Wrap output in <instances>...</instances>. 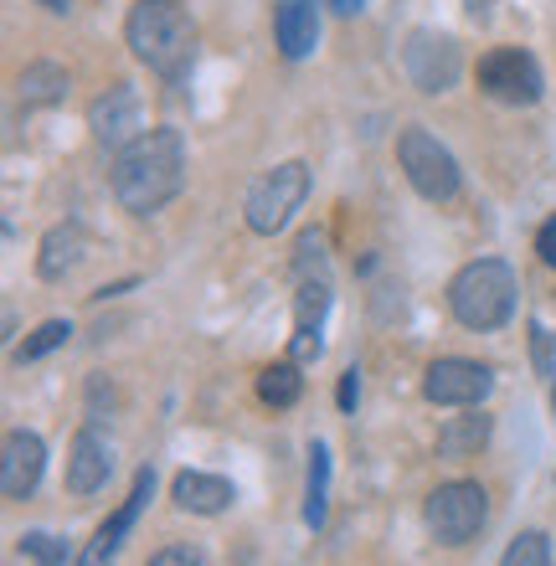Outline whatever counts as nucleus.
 I'll return each instance as SVG.
<instances>
[{
    "label": "nucleus",
    "mask_w": 556,
    "mask_h": 566,
    "mask_svg": "<svg viewBox=\"0 0 556 566\" xmlns=\"http://www.w3.org/2000/svg\"><path fill=\"white\" fill-rule=\"evenodd\" d=\"M397 165H402L407 186H412L422 201H453L459 186H464L449 145H438V135H428L422 124H407L402 135H397Z\"/></svg>",
    "instance_id": "6"
},
{
    "label": "nucleus",
    "mask_w": 556,
    "mask_h": 566,
    "mask_svg": "<svg viewBox=\"0 0 556 566\" xmlns=\"http://www.w3.org/2000/svg\"><path fill=\"white\" fill-rule=\"evenodd\" d=\"M536 253H542L546 269H556V217H546L542 232H536Z\"/></svg>",
    "instance_id": "28"
},
{
    "label": "nucleus",
    "mask_w": 556,
    "mask_h": 566,
    "mask_svg": "<svg viewBox=\"0 0 556 566\" xmlns=\"http://www.w3.org/2000/svg\"><path fill=\"white\" fill-rule=\"evenodd\" d=\"M88 129H93V139L104 149H114V155H119L124 145H135V139L145 135V104H139V93L129 88V83H114L108 93H98L88 104Z\"/></svg>",
    "instance_id": "10"
},
{
    "label": "nucleus",
    "mask_w": 556,
    "mask_h": 566,
    "mask_svg": "<svg viewBox=\"0 0 556 566\" xmlns=\"http://www.w3.org/2000/svg\"><path fill=\"white\" fill-rule=\"evenodd\" d=\"M21 552L36 556L42 566H67V562H77L73 546H67V541H57V536H46V531H31V536H21Z\"/></svg>",
    "instance_id": "24"
},
{
    "label": "nucleus",
    "mask_w": 556,
    "mask_h": 566,
    "mask_svg": "<svg viewBox=\"0 0 556 566\" xmlns=\"http://www.w3.org/2000/svg\"><path fill=\"white\" fill-rule=\"evenodd\" d=\"M258 397H263L269 407H279V412L300 402V397H304L300 360L289 356V360H279V366H263V371H258Z\"/></svg>",
    "instance_id": "21"
},
{
    "label": "nucleus",
    "mask_w": 556,
    "mask_h": 566,
    "mask_svg": "<svg viewBox=\"0 0 556 566\" xmlns=\"http://www.w3.org/2000/svg\"><path fill=\"white\" fill-rule=\"evenodd\" d=\"M500 566H552V541L542 531H521V536L505 546Z\"/></svg>",
    "instance_id": "23"
},
{
    "label": "nucleus",
    "mask_w": 556,
    "mask_h": 566,
    "mask_svg": "<svg viewBox=\"0 0 556 566\" xmlns=\"http://www.w3.org/2000/svg\"><path fill=\"white\" fill-rule=\"evenodd\" d=\"M480 93L495 98V104H511V108L542 104V93H546L542 62L531 57L526 46H495V52L480 57Z\"/></svg>",
    "instance_id": "7"
},
{
    "label": "nucleus",
    "mask_w": 556,
    "mask_h": 566,
    "mask_svg": "<svg viewBox=\"0 0 556 566\" xmlns=\"http://www.w3.org/2000/svg\"><path fill=\"white\" fill-rule=\"evenodd\" d=\"M145 566H211V556L201 546H160Z\"/></svg>",
    "instance_id": "27"
},
{
    "label": "nucleus",
    "mask_w": 556,
    "mask_h": 566,
    "mask_svg": "<svg viewBox=\"0 0 556 566\" xmlns=\"http://www.w3.org/2000/svg\"><path fill=\"white\" fill-rule=\"evenodd\" d=\"M402 73L418 93H449L459 83V73H464V57H459L453 36H443V31H412L402 46Z\"/></svg>",
    "instance_id": "9"
},
{
    "label": "nucleus",
    "mask_w": 556,
    "mask_h": 566,
    "mask_svg": "<svg viewBox=\"0 0 556 566\" xmlns=\"http://www.w3.org/2000/svg\"><path fill=\"white\" fill-rule=\"evenodd\" d=\"M531 356H536V376H556V335L542 319H531Z\"/></svg>",
    "instance_id": "26"
},
{
    "label": "nucleus",
    "mask_w": 556,
    "mask_h": 566,
    "mask_svg": "<svg viewBox=\"0 0 556 566\" xmlns=\"http://www.w3.org/2000/svg\"><path fill=\"white\" fill-rule=\"evenodd\" d=\"M325 510H331V448L310 443V479H304V525L319 531L325 525Z\"/></svg>",
    "instance_id": "19"
},
{
    "label": "nucleus",
    "mask_w": 556,
    "mask_h": 566,
    "mask_svg": "<svg viewBox=\"0 0 556 566\" xmlns=\"http://www.w3.org/2000/svg\"><path fill=\"white\" fill-rule=\"evenodd\" d=\"M495 391V371L469 356H438L422 371V397L433 407H480Z\"/></svg>",
    "instance_id": "8"
},
{
    "label": "nucleus",
    "mask_w": 556,
    "mask_h": 566,
    "mask_svg": "<svg viewBox=\"0 0 556 566\" xmlns=\"http://www.w3.org/2000/svg\"><path fill=\"white\" fill-rule=\"evenodd\" d=\"M108 474H114V443L88 422L67 448V494L88 500V494H98L108 484Z\"/></svg>",
    "instance_id": "13"
},
{
    "label": "nucleus",
    "mask_w": 556,
    "mask_h": 566,
    "mask_svg": "<svg viewBox=\"0 0 556 566\" xmlns=\"http://www.w3.org/2000/svg\"><path fill=\"white\" fill-rule=\"evenodd\" d=\"M124 42L150 73H160L166 83H181L191 73L196 57V27L186 15L181 0H135L129 21H124Z\"/></svg>",
    "instance_id": "2"
},
{
    "label": "nucleus",
    "mask_w": 556,
    "mask_h": 566,
    "mask_svg": "<svg viewBox=\"0 0 556 566\" xmlns=\"http://www.w3.org/2000/svg\"><path fill=\"white\" fill-rule=\"evenodd\" d=\"M325 310H331V283L325 279H304L300 298H294V340H289V356L310 366L319 356V329H325Z\"/></svg>",
    "instance_id": "14"
},
{
    "label": "nucleus",
    "mask_w": 556,
    "mask_h": 566,
    "mask_svg": "<svg viewBox=\"0 0 556 566\" xmlns=\"http://www.w3.org/2000/svg\"><path fill=\"white\" fill-rule=\"evenodd\" d=\"M273 42L289 62H304L319 46V6L315 0H279L273 11Z\"/></svg>",
    "instance_id": "15"
},
{
    "label": "nucleus",
    "mask_w": 556,
    "mask_h": 566,
    "mask_svg": "<svg viewBox=\"0 0 556 566\" xmlns=\"http://www.w3.org/2000/svg\"><path fill=\"white\" fill-rule=\"evenodd\" d=\"M356 397H361V371L350 366V371L340 376V412H356Z\"/></svg>",
    "instance_id": "29"
},
{
    "label": "nucleus",
    "mask_w": 556,
    "mask_h": 566,
    "mask_svg": "<svg viewBox=\"0 0 556 566\" xmlns=\"http://www.w3.org/2000/svg\"><path fill=\"white\" fill-rule=\"evenodd\" d=\"M449 310L464 329H490L511 325L515 314V269L505 258H474L449 279Z\"/></svg>",
    "instance_id": "3"
},
{
    "label": "nucleus",
    "mask_w": 556,
    "mask_h": 566,
    "mask_svg": "<svg viewBox=\"0 0 556 566\" xmlns=\"http://www.w3.org/2000/svg\"><path fill=\"white\" fill-rule=\"evenodd\" d=\"M42 469H46L42 432L31 428L6 432V443H0V494L6 500H31V490L42 484Z\"/></svg>",
    "instance_id": "12"
},
{
    "label": "nucleus",
    "mask_w": 556,
    "mask_h": 566,
    "mask_svg": "<svg viewBox=\"0 0 556 566\" xmlns=\"http://www.w3.org/2000/svg\"><path fill=\"white\" fill-rule=\"evenodd\" d=\"M36 6H46L52 15H67V11H73V0H36Z\"/></svg>",
    "instance_id": "31"
},
{
    "label": "nucleus",
    "mask_w": 556,
    "mask_h": 566,
    "mask_svg": "<svg viewBox=\"0 0 556 566\" xmlns=\"http://www.w3.org/2000/svg\"><path fill=\"white\" fill-rule=\"evenodd\" d=\"M422 521H428V536L438 546H469L490 525V490L474 484V479H449V484H438L428 494Z\"/></svg>",
    "instance_id": "4"
},
{
    "label": "nucleus",
    "mask_w": 556,
    "mask_h": 566,
    "mask_svg": "<svg viewBox=\"0 0 556 566\" xmlns=\"http://www.w3.org/2000/svg\"><path fill=\"white\" fill-rule=\"evenodd\" d=\"M150 494H155V469H139L135 474V490H129V500H124L114 515H108L98 531H93V541L77 552L73 566H114V556L124 552V541H129V531H135L139 521V510L150 505Z\"/></svg>",
    "instance_id": "11"
},
{
    "label": "nucleus",
    "mask_w": 556,
    "mask_h": 566,
    "mask_svg": "<svg viewBox=\"0 0 556 566\" xmlns=\"http://www.w3.org/2000/svg\"><path fill=\"white\" fill-rule=\"evenodd\" d=\"M294 273L304 279H325V232H304L294 248Z\"/></svg>",
    "instance_id": "25"
},
{
    "label": "nucleus",
    "mask_w": 556,
    "mask_h": 566,
    "mask_svg": "<svg viewBox=\"0 0 556 566\" xmlns=\"http://www.w3.org/2000/svg\"><path fill=\"white\" fill-rule=\"evenodd\" d=\"M170 500L186 510V515H222L238 494L222 474H201V469H181L176 484H170Z\"/></svg>",
    "instance_id": "17"
},
{
    "label": "nucleus",
    "mask_w": 556,
    "mask_h": 566,
    "mask_svg": "<svg viewBox=\"0 0 556 566\" xmlns=\"http://www.w3.org/2000/svg\"><path fill=\"white\" fill-rule=\"evenodd\" d=\"M108 186L129 217H155L166 211L186 186V139L181 129H145L135 145H124L108 165Z\"/></svg>",
    "instance_id": "1"
},
{
    "label": "nucleus",
    "mask_w": 556,
    "mask_h": 566,
    "mask_svg": "<svg viewBox=\"0 0 556 566\" xmlns=\"http://www.w3.org/2000/svg\"><path fill=\"white\" fill-rule=\"evenodd\" d=\"M490 438V418H449L443 432H438V459H474Z\"/></svg>",
    "instance_id": "20"
},
{
    "label": "nucleus",
    "mask_w": 556,
    "mask_h": 566,
    "mask_svg": "<svg viewBox=\"0 0 556 566\" xmlns=\"http://www.w3.org/2000/svg\"><path fill=\"white\" fill-rule=\"evenodd\" d=\"M304 196H310V165L284 160L248 186L242 217H248V227H253L258 238H273V232H284V227L294 222V211L304 207Z\"/></svg>",
    "instance_id": "5"
},
{
    "label": "nucleus",
    "mask_w": 556,
    "mask_h": 566,
    "mask_svg": "<svg viewBox=\"0 0 556 566\" xmlns=\"http://www.w3.org/2000/svg\"><path fill=\"white\" fill-rule=\"evenodd\" d=\"M67 335H73V325H67V319H46V325H36V329L27 335V340L15 345V366H27V360L52 356L57 345H67Z\"/></svg>",
    "instance_id": "22"
},
{
    "label": "nucleus",
    "mask_w": 556,
    "mask_h": 566,
    "mask_svg": "<svg viewBox=\"0 0 556 566\" xmlns=\"http://www.w3.org/2000/svg\"><path fill=\"white\" fill-rule=\"evenodd\" d=\"M83 258H88V232L77 222H57L42 238V248H36V273H42L46 283H57V279H67Z\"/></svg>",
    "instance_id": "16"
},
{
    "label": "nucleus",
    "mask_w": 556,
    "mask_h": 566,
    "mask_svg": "<svg viewBox=\"0 0 556 566\" xmlns=\"http://www.w3.org/2000/svg\"><path fill=\"white\" fill-rule=\"evenodd\" d=\"M67 88H73V77H67V67H57V62H27L21 77H15V93H21V104L27 108L62 104Z\"/></svg>",
    "instance_id": "18"
},
{
    "label": "nucleus",
    "mask_w": 556,
    "mask_h": 566,
    "mask_svg": "<svg viewBox=\"0 0 556 566\" xmlns=\"http://www.w3.org/2000/svg\"><path fill=\"white\" fill-rule=\"evenodd\" d=\"M325 6H331L335 15H356V11H361V6H366V0H325Z\"/></svg>",
    "instance_id": "30"
}]
</instances>
